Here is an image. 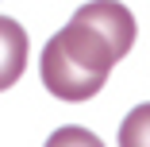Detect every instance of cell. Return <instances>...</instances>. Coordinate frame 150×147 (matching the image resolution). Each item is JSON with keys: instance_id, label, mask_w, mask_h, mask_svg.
<instances>
[{"instance_id": "obj_1", "label": "cell", "mask_w": 150, "mask_h": 147, "mask_svg": "<svg viewBox=\"0 0 150 147\" xmlns=\"http://www.w3.org/2000/svg\"><path fill=\"white\" fill-rule=\"evenodd\" d=\"M135 47V16L119 0H93L42 47L39 77L58 101H88L104 89L119 58Z\"/></svg>"}, {"instance_id": "obj_2", "label": "cell", "mask_w": 150, "mask_h": 147, "mask_svg": "<svg viewBox=\"0 0 150 147\" xmlns=\"http://www.w3.org/2000/svg\"><path fill=\"white\" fill-rule=\"evenodd\" d=\"M23 66H27V31L12 16H0V93L19 81Z\"/></svg>"}, {"instance_id": "obj_4", "label": "cell", "mask_w": 150, "mask_h": 147, "mask_svg": "<svg viewBox=\"0 0 150 147\" xmlns=\"http://www.w3.org/2000/svg\"><path fill=\"white\" fill-rule=\"evenodd\" d=\"M42 147H104L100 136H93L88 128H77V124H66V128H58Z\"/></svg>"}, {"instance_id": "obj_3", "label": "cell", "mask_w": 150, "mask_h": 147, "mask_svg": "<svg viewBox=\"0 0 150 147\" xmlns=\"http://www.w3.org/2000/svg\"><path fill=\"white\" fill-rule=\"evenodd\" d=\"M119 147H150V101L135 105L119 124Z\"/></svg>"}]
</instances>
